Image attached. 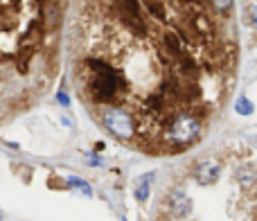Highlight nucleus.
<instances>
[{"instance_id":"obj_1","label":"nucleus","mask_w":257,"mask_h":221,"mask_svg":"<svg viewBox=\"0 0 257 221\" xmlns=\"http://www.w3.org/2000/svg\"><path fill=\"white\" fill-rule=\"evenodd\" d=\"M68 70L88 115L151 156L187 151L239 75L235 0H72Z\"/></svg>"},{"instance_id":"obj_2","label":"nucleus","mask_w":257,"mask_h":221,"mask_svg":"<svg viewBox=\"0 0 257 221\" xmlns=\"http://www.w3.org/2000/svg\"><path fill=\"white\" fill-rule=\"evenodd\" d=\"M72 0H0V124L27 113L61 70Z\"/></svg>"},{"instance_id":"obj_3","label":"nucleus","mask_w":257,"mask_h":221,"mask_svg":"<svg viewBox=\"0 0 257 221\" xmlns=\"http://www.w3.org/2000/svg\"><path fill=\"white\" fill-rule=\"evenodd\" d=\"M219 174H221V169H219L217 163H212V160H208V163H199L194 169V178L199 183H203V185H210V183H217Z\"/></svg>"},{"instance_id":"obj_4","label":"nucleus","mask_w":257,"mask_h":221,"mask_svg":"<svg viewBox=\"0 0 257 221\" xmlns=\"http://www.w3.org/2000/svg\"><path fill=\"white\" fill-rule=\"evenodd\" d=\"M190 208H192V203L183 192H174V194L169 196V214H172V217H176V219L187 217Z\"/></svg>"},{"instance_id":"obj_5","label":"nucleus","mask_w":257,"mask_h":221,"mask_svg":"<svg viewBox=\"0 0 257 221\" xmlns=\"http://www.w3.org/2000/svg\"><path fill=\"white\" fill-rule=\"evenodd\" d=\"M149 181H151V174H149V176H142L140 178V185L136 187L138 201H147V199H149Z\"/></svg>"},{"instance_id":"obj_6","label":"nucleus","mask_w":257,"mask_h":221,"mask_svg":"<svg viewBox=\"0 0 257 221\" xmlns=\"http://www.w3.org/2000/svg\"><path fill=\"white\" fill-rule=\"evenodd\" d=\"M68 185H70V187H77V190H81V192H84V194H90V187H88V183H86V181H81V178H70V181H68Z\"/></svg>"},{"instance_id":"obj_7","label":"nucleus","mask_w":257,"mask_h":221,"mask_svg":"<svg viewBox=\"0 0 257 221\" xmlns=\"http://www.w3.org/2000/svg\"><path fill=\"white\" fill-rule=\"evenodd\" d=\"M0 221H3V210H0Z\"/></svg>"}]
</instances>
